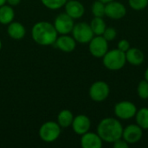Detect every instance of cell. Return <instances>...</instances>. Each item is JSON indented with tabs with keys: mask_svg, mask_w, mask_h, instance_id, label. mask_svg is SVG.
Listing matches in <instances>:
<instances>
[{
	"mask_svg": "<svg viewBox=\"0 0 148 148\" xmlns=\"http://www.w3.org/2000/svg\"><path fill=\"white\" fill-rule=\"evenodd\" d=\"M135 117L137 124L142 129H148V108H140L139 111H137Z\"/></svg>",
	"mask_w": 148,
	"mask_h": 148,
	"instance_id": "cell-21",
	"label": "cell"
},
{
	"mask_svg": "<svg viewBox=\"0 0 148 148\" xmlns=\"http://www.w3.org/2000/svg\"><path fill=\"white\" fill-rule=\"evenodd\" d=\"M137 93L140 99L142 100H147L148 99V82L147 80H142L140 82L138 88H137Z\"/></svg>",
	"mask_w": 148,
	"mask_h": 148,
	"instance_id": "cell-24",
	"label": "cell"
},
{
	"mask_svg": "<svg viewBox=\"0 0 148 148\" xmlns=\"http://www.w3.org/2000/svg\"><path fill=\"white\" fill-rule=\"evenodd\" d=\"M100 1H101V2L104 3H108L112 2V1H114V0H100Z\"/></svg>",
	"mask_w": 148,
	"mask_h": 148,
	"instance_id": "cell-32",
	"label": "cell"
},
{
	"mask_svg": "<svg viewBox=\"0 0 148 148\" xmlns=\"http://www.w3.org/2000/svg\"><path fill=\"white\" fill-rule=\"evenodd\" d=\"M56 47L65 53H70L75 50L76 47V41L73 36L68 35H61L57 36L55 43Z\"/></svg>",
	"mask_w": 148,
	"mask_h": 148,
	"instance_id": "cell-14",
	"label": "cell"
},
{
	"mask_svg": "<svg viewBox=\"0 0 148 148\" xmlns=\"http://www.w3.org/2000/svg\"><path fill=\"white\" fill-rule=\"evenodd\" d=\"M88 49L90 54L96 57L101 58L108 51V41L102 36H95L88 42Z\"/></svg>",
	"mask_w": 148,
	"mask_h": 148,
	"instance_id": "cell-7",
	"label": "cell"
},
{
	"mask_svg": "<svg viewBox=\"0 0 148 148\" xmlns=\"http://www.w3.org/2000/svg\"><path fill=\"white\" fill-rule=\"evenodd\" d=\"M123 127L121 123L112 117L105 118L100 121L97 127V134L104 142L114 143L122 138Z\"/></svg>",
	"mask_w": 148,
	"mask_h": 148,
	"instance_id": "cell-2",
	"label": "cell"
},
{
	"mask_svg": "<svg viewBox=\"0 0 148 148\" xmlns=\"http://www.w3.org/2000/svg\"><path fill=\"white\" fill-rule=\"evenodd\" d=\"M74 115L69 109L62 110L57 115V123L62 128H67L72 125Z\"/></svg>",
	"mask_w": 148,
	"mask_h": 148,
	"instance_id": "cell-19",
	"label": "cell"
},
{
	"mask_svg": "<svg viewBox=\"0 0 148 148\" xmlns=\"http://www.w3.org/2000/svg\"><path fill=\"white\" fill-rule=\"evenodd\" d=\"M81 136V146L82 148H101L102 147L103 140L98 134L88 131Z\"/></svg>",
	"mask_w": 148,
	"mask_h": 148,
	"instance_id": "cell-15",
	"label": "cell"
},
{
	"mask_svg": "<svg viewBox=\"0 0 148 148\" xmlns=\"http://www.w3.org/2000/svg\"><path fill=\"white\" fill-rule=\"evenodd\" d=\"M21 0H6V3L7 4L10 5V6H16L20 3Z\"/></svg>",
	"mask_w": 148,
	"mask_h": 148,
	"instance_id": "cell-29",
	"label": "cell"
},
{
	"mask_svg": "<svg viewBox=\"0 0 148 148\" xmlns=\"http://www.w3.org/2000/svg\"><path fill=\"white\" fill-rule=\"evenodd\" d=\"M105 6H106V3H102L101 1H100V0L95 1L91 7L93 15L95 16L103 17L105 16Z\"/></svg>",
	"mask_w": 148,
	"mask_h": 148,
	"instance_id": "cell-22",
	"label": "cell"
},
{
	"mask_svg": "<svg viewBox=\"0 0 148 148\" xmlns=\"http://www.w3.org/2000/svg\"><path fill=\"white\" fill-rule=\"evenodd\" d=\"M113 144H114V148H127L129 147V144L125 140H123L122 138L117 140Z\"/></svg>",
	"mask_w": 148,
	"mask_h": 148,
	"instance_id": "cell-28",
	"label": "cell"
},
{
	"mask_svg": "<svg viewBox=\"0 0 148 148\" xmlns=\"http://www.w3.org/2000/svg\"><path fill=\"white\" fill-rule=\"evenodd\" d=\"M127 14V9L125 5L115 0L106 3L105 6V16L108 17L118 20L123 18Z\"/></svg>",
	"mask_w": 148,
	"mask_h": 148,
	"instance_id": "cell-10",
	"label": "cell"
},
{
	"mask_svg": "<svg viewBox=\"0 0 148 148\" xmlns=\"http://www.w3.org/2000/svg\"><path fill=\"white\" fill-rule=\"evenodd\" d=\"M114 114L115 115L121 120H128L135 116L137 113L136 106L128 101H122L118 102L114 106Z\"/></svg>",
	"mask_w": 148,
	"mask_h": 148,
	"instance_id": "cell-9",
	"label": "cell"
},
{
	"mask_svg": "<svg viewBox=\"0 0 148 148\" xmlns=\"http://www.w3.org/2000/svg\"><path fill=\"white\" fill-rule=\"evenodd\" d=\"M58 33L53 23L41 21L34 24L31 29V37L35 42L42 46H49L55 43Z\"/></svg>",
	"mask_w": 148,
	"mask_h": 148,
	"instance_id": "cell-1",
	"label": "cell"
},
{
	"mask_svg": "<svg viewBox=\"0 0 148 148\" xmlns=\"http://www.w3.org/2000/svg\"><path fill=\"white\" fill-rule=\"evenodd\" d=\"M90 27L95 36H102L107 28V25L103 20V17L95 16L90 23Z\"/></svg>",
	"mask_w": 148,
	"mask_h": 148,
	"instance_id": "cell-20",
	"label": "cell"
},
{
	"mask_svg": "<svg viewBox=\"0 0 148 148\" xmlns=\"http://www.w3.org/2000/svg\"><path fill=\"white\" fill-rule=\"evenodd\" d=\"M6 3V0H0V7Z\"/></svg>",
	"mask_w": 148,
	"mask_h": 148,
	"instance_id": "cell-31",
	"label": "cell"
},
{
	"mask_svg": "<svg viewBox=\"0 0 148 148\" xmlns=\"http://www.w3.org/2000/svg\"><path fill=\"white\" fill-rule=\"evenodd\" d=\"M1 49H2V42L0 40V50H1Z\"/></svg>",
	"mask_w": 148,
	"mask_h": 148,
	"instance_id": "cell-33",
	"label": "cell"
},
{
	"mask_svg": "<svg viewBox=\"0 0 148 148\" xmlns=\"http://www.w3.org/2000/svg\"><path fill=\"white\" fill-rule=\"evenodd\" d=\"M128 3L134 10H142L148 5V0H128Z\"/></svg>",
	"mask_w": 148,
	"mask_h": 148,
	"instance_id": "cell-25",
	"label": "cell"
},
{
	"mask_svg": "<svg viewBox=\"0 0 148 148\" xmlns=\"http://www.w3.org/2000/svg\"><path fill=\"white\" fill-rule=\"evenodd\" d=\"M116 36H117V31H116V29H115L114 28H113V27H107L106 29H105V31H104L103 34H102V36H103L108 42L113 41L114 39H115Z\"/></svg>",
	"mask_w": 148,
	"mask_h": 148,
	"instance_id": "cell-26",
	"label": "cell"
},
{
	"mask_svg": "<svg viewBox=\"0 0 148 148\" xmlns=\"http://www.w3.org/2000/svg\"><path fill=\"white\" fill-rule=\"evenodd\" d=\"M71 33L76 42L79 43H88L95 36L90 24L85 22L75 24Z\"/></svg>",
	"mask_w": 148,
	"mask_h": 148,
	"instance_id": "cell-5",
	"label": "cell"
},
{
	"mask_svg": "<svg viewBox=\"0 0 148 148\" xmlns=\"http://www.w3.org/2000/svg\"><path fill=\"white\" fill-rule=\"evenodd\" d=\"M62 127L59 124L53 121L44 122L39 128L38 134L40 139L46 143H52L56 141L61 135Z\"/></svg>",
	"mask_w": 148,
	"mask_h": 148,
	"instance_id": "cell-4",
	"label": "cell"
},
{
	"mask_svg": "<svg viewBox=\"0 0 148 148\" xmlns=\"http://www.w3.org/2000/svg\"><path fill=\"white\" fill-rule=\"evenodd\" d=\"M53 24L58 34L68 35L72 32L75 23H74V19L71 16H69L66 12H64L59 14L56 17Z\"/></svg>",
	"mask_w": 148,
	"mask_h": 148,
	"instance_id": "cell-8",
	"label": "cell"
},
{
	"mask_svg": "<svg viewBox=\"0 0 148 148\" xmlns=\"http://www.w3.org/2000/svg\"><path fill=\"white\" fill-rule=\"evenodd\" d=\"M65 12L71 16L74 20L81 18L85 13V8L83 4L78 0H69L66 2Z\"/></svg>",
	"mask_w": 148,
	"mask_h": 148,
	"instance_id": "cell-13",
	"label": "cell"
},
{
	"mask_svg": "<svg viewBox=\"0 0 148 148\" xmlns=\"http://www.w3.org/2000/svg\"><path fill=\"white\" fill-rule=\"evenodd\" d=\"M71 127L76 134L82 135L89 131L91 127V121L87 115L79 114L74 117Z\"/></svg>",
	"mask_w": 148,
	"mask_h": 148,
	"instance_id": "cell-12",
	"label": "cell"
},
{
	"mask_svg": "<svg viewBox=\"0 0 148 148\" xmlns=\"http://www.w3.org/2000/svg\"><path fill=\"white\" fill-rule=\"evenodd\" d=\"M7 33L10 38L14 40H21L25 36L26 29L21 23L12 21L10 23L8 24Z\"/></svg>",
	"mask_w": 148,
	"mask_h": 148,
	"instance_id": "cell-16",
	"label": "cell"
},
{
	"mask_svg": "<svg viewBox=\"0 0 148 148\" xmlns=\"http://www.w3.org/2000/svg\"><path fill=\"white\" fill-rule=\"evenodd\" d=\"M145 80H147L148 82V68L147 69L146 72H145Z\"/></svg>",
	"mask_w": 148,
	"mask_h": 148,
	"instance_id": "cell-30",
	"label": "cell"
},
{
	"mask_svg": "<svg viewBox=\"0 0 148 148\" xmlns=\"http://www.w3.org/2000/svg\"><path fill=\"white\" fill-rule=\"evenodd\" d=\"M68 1H69V0H68Z\"/></svg>",
	"mask_w": 148,
	"mask_h": 148,
	"instance_id": "cell-34",
	"label": "cell"
},
{
	"mask_svg": "<svg viewBox=\"0 0 148 148\" xmlns=\"http://www.w3.org/2000/svg\"><path fill=\"white\" fill-rule=\"evenodd\" d=\"M15 11L12 6L9 4H3L0 7V23L3 25H8L14 21Z\"/></svg>",
	"mask_w": 148,
	"mask_h": 148,
	"instance_id": "cell-18",
	"label": "cell"
},
{
	"mask_svg": "<svg viewBox=\"0 0 148 148\" xmlns=\"http://www.w3.org/2000/svg\"><path fill=\"white\" fill-rule=\"evenodd\" d=\"M117 49L123 51V52H126L130 49V42L126 39H122L118 42V48Z\"/></svg>",
	"mask_w": 148,
	"mask_h": 148,
	"instance_id": "cell-27",
	"label": "cell"
},
{
	"mask_svg": "<svg viewBox=\"0 0 148 148\" xmlns=\"http://www.w3.org/2000/svg\"><path fill=\"white\" fill-rule=\"evenodd\" d=\"M102 62L109 70L121 69L127 62L126 54L118 49L109 50L102 57Z\"/></svg>",
	"mask_w": 148,
	"mask_h": 148,
	"instance_id": "cell-3",
	"label": "cell"
},
{
	"mask_svg": "<svg viewBox=\"0 0 148 148\" xmlns=\"http://www.w3.org/2000/svg\"><path fill=\"white\" fill-rule=\"evenodd\" d=\"M143 135V129L138 124H131L123 128L122 139L128 144H135L139 142Z\"/></svg>",
	"mask_w": 148,
	"mask_h": 148,
	"instance_id": "cell-11",
	"label": "cell"
},
{
	"mask_svg": "<svg viewBox=\"0 0 148 148\" xmlns=\"http://www.w3.org/2000/svg\"><path fill=\"white\" fill-rule=\"evenodd\" d=\"M110 88L107 82L103 81H97L94 82L89 88V96L96 102L104 101L109 95Z\"/></svg>",
	"mask_w": 148,
	"mask_h": 148,
	"instance_id": "cell-6",
	"label": "cell"
},
{
	"mask_svg": "<svg viewBox=\"0 0 148 148\" xmlns=\"http://www.w3.org/2000/svg\"><path fill=\"white\" fill-rule=\"evenodd\" d=\"M68 0H41L42 3L48 9L55 10L63 7Z\"/></svg>",
	"mask_w": 148,
	"mask_h": 148,
	"instance_id": "cell-23",
	"label": "cell"
},
{
	"mask_svg": "<svg viewBox=\"0 0 148 148\" xmlns=\"http://www.w3.org/2000/svg\"><path fill=\"white\" fill-rule=\"evenodd\" d=\"M126 59L128 63L134 66H140L143 63L145 56L143 52L137 48H130L127 51L125 52Z\"/></svg>",
	"mask_w": 148,
	"mask_h": 148,
	"instance_id": "cell-17",
	"label": "cell"
}]
</instances>
